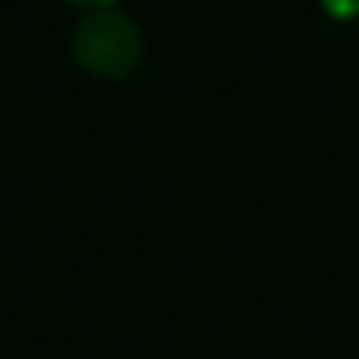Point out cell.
<instances>
[{"label":"cell","instance_id":"obj_1","mask_svg":"<svg viewBox=\"0 0 359 359\" xmlns=\"http://www.w3.org/2000/svg\"><path fill=\"white\" fill-rule=\"evenodd\" d=\"M74 60L81 71H88L92 78H106V81H120L127 78L144 53V39L141 29L116 8H99V11H85L74 39H71Z\"/></svg>","mask_w":359,"mask_h":359},{"label":"cell","instance_id":"obj_2","mask_svg":"<svg viewBox=\"0 0 359 359\" xmlns=\"http://www.w3.org/2000/svg\"><path fill=\"white\" fill-rule=\"evenodd\" d=\"M67 4H74L81 11H99V8H116L120 0H67Z\"/></svg>","mask_w":359,"mask_h":359}]
</instances>
